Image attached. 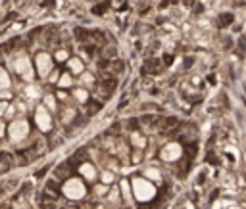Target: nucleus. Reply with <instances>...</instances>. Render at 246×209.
Listing matches in <instances>:
<instances>
[{"mask_svg":"<svg viewBox=\"0 0 246 209\" xmlns=\"http://www.w3.org/2000/svg\"><path fill=\"white\" fill-rule=\"evenodd\" d=\"M14 71L18 73L25 83H29V85L35 79V67L31 65V60H29L27 54H19L18 58L14 60Z\"/></svg>","mask_w":246,"mask_h":209,"instance_id":"nucleus-1","label":"nucleus"},{"mask_svg":"<svg viewBox=\"0 0 246 209\" xmlns=\"http://www.w3.org/2000/svg\"><path fill=\"white\" fill-rule=\"evenodd\" d=\"M131 186H133V194H135V198H137L139 201H148V200H152L154 194H156L154 186L146 179H135L131 182Z\"/></svg>","mask_w":246,"mask_h":209,"instance_id":"nucleus-2","label":"nucleus"},{"mask_svg":"<svg viewBox=\"0 0 246 209\" xmlns=\"http://www.w3.org/2000/svg\"><path fill=\"white\" fill-rule=\"evenodd\" d=\"M8 134H10L12 142H21L29 134V123L25 119H14L8 127Z\"/></svg>","mask_w":246,"mask_h":209,"instance_id":"nucleus-3","label":"nucleus"},{"mask_svg":"<svg viewBox=\"0 0 246 209\" xmlns=\"http://www.w3.org/2000/svg\"><path fill=\"white\" fill-rule=\"evenodd\" d=\"M62 192H64V196L69 198V200H81V198L87 194V188H85L81 179H69L64 184Z\"/></svg>","mask_w":246,"mask_h":209,"instance_id":"nucleus-4","label":"nucleus"},{"mask_svg":"<svg viewBox=\"0 0 246 209\" xmlns=\"http://www.w3.org/2000/svg\"><path fill=\"white\" fill-rule=\"evenodd\" d=\"M35 67H37V73H39V77H43V79H48L52 75V69H54V60H52L50 54H46V52H40V54H37L35 58Z\"/></svg>","mask_w":246,"mask_h":209,"instance_id":"nucleus-5","label":"nucleus"},{"mask_svg":"<svg viewBox=\"0 0 246 209\" xmlns=\"http://www.w3.org/2000/svg\"><path fill=\"white\" fill-rule=\"evenodd\" d=\"M35 123H37V127H39L40 130H44V133L52 129V117H50L48 109H46L44 106H39L35 109Z\"/></svg>","mask_w":246,"mask_h":209,"instance_id":"nucleus-6","label":"nucleus"},{"mask_svg":"<svg viewBox=\"0 0 246 209\" xmlns=\"http://www.w3.org/2000/svg\"><path fill=\"white\" fill-rule=\"evenodd\" d=\"M181 155V148L177 144H169V146H165L164 151H161V159H165V161H173L177 159Z\"/></svg>","mask_w":246,"mask_h":209,"instance_id":"nucleus-7","label":"nucleus"},{"mask_svg":"<svg viewBox=\"0 0 246 209\" xmlns=\"http://www.w3.org/2000/svg\"><path fill=\"white\" fill-rule=\"evenodd\" d=\"M67 69L73 75H83L85 73V65H83V61L79 58H69L67 60Z\"/></svg>","mask_w":246,"mask_h":209,"instance_id":"nucleus-8","label":"nucleus"},{"mask_svg":"<svg viewBox=\"0 0 246 209\" xmlns=\"http://www.w3.org/2000/svg\"><path fill=\"white\" fill-rule=\"evenodd\" d=\"M79 173L85 176L87 180H94V179H96V175H98L96 173V167H94L92 163H83L79 167Z\"/></svg>","mask_w":246,"mask_h":209,"instance_id":"nucleus-9","label":"nucleus"},{"mask_svg":"<svg viewBox=\"0 0 246 209\" xmlns=\"http://www.w3.org/2000/svg\"><path fill=\"white\" fill-rule=\"evenodd\" d=\"M119 192H121V196L125 198V201H127V203H131V200H133V186H131L129 184V180H121V184H119Z\"/></svg>","mask_w":246,"mask_h":209,"instance_id":"nucleus-10","label":"nucleus"},{"mask_svg":"<svg viewBox=\"0 0 246 209\" xmlns=\"http://www.w3.org/2000/svg\"><path fill=\"white\" fill-rule=\"evenodd\" d=\"M12 86V81H10V75L4 67H0V90H10Z\"/></svg>","mask_w":246,"mask_h":209,"instance_id":"nucleus-11","label":"nucleus"},{"mask_svg":"<svg viewBox=\"0 0 246 209\" xmlns=\"http://www.w3.org/2000/svg\"><path fill=\"white\" fill-rule=\"evenodd\" d=\"M25 96H27L29 100H37V98H40V88L31 83V85H27V88H25Z\"/></svg>","mask_w":246,"mask_h":209,"instance_id":"nucleus-12","label":"nucleus"},{"mask_svg":"<svg viewBox=\"0 0 246 209\" xmlns=\"http://www.w3.org/2000/svg\"><path fill=\"white\" fill-rule=\"evenodd\" d=\"M73 85V77H71V73H64V75L58 79V86L60 88H69Z\"/></svg>","mask_w":246,"mask_h":209,"instance_id":"nucleus-13","label":"nucleus"},{"mask_svg":"<svg viewBox=\"0 0 246 209\" xmlns=\"http://www.w3.org/2000/svg\"><path fill=\"white\" fill-rule=\"evenodd\" d=\"M43 106L48 109V111H54V109H56V96H52V94H46L44 100H43Z\"/></svg>","mask_w":246,"mask_h":209,"instance_id":"nucleus-14","label":"nucleus"},{"mask_svg":"<svg viewBox=\"0 0 246 209\" xmlns=\"http://www.w3.org/2000/svg\"><path fill=\"white\" fill-rule=\"evenodd\" d=\"M73 98H75L77 102H87V98H88V92L85 90V88H75V90H73Z\"/></svg>","mask_w":246,"mask_h":209,"instance_id":"nucleus-15","label":"nucleus"},{"mask_svg":"<svg viewBox=\"0 0 246 209\" xmlns=\"http://www.w3.org/2000/svg\"><path fill=\"white\" fill-rule=\"evenodd\" d=\"M81 85L83 86H92L94 85V77L91 75V73H83L81 75Z\"/></svg>","mask_w":246,"mask_h":209,"instance_id":"nucleus-16","label":"nucleus"},{"mask_svg":"<svg viewBox=\"0 0 246 209\" xmlns=\"http://www.w3.org/2000/svg\"><path fill=\"white\" fill-rule=\"evenodd\" d=\"M131 142H133L137 148H144V144H146V140H144V136H140V134H137L135 133L133 136H131Z\"/></svg>","mask_w":246,"mask_h":209,"instance_id":"nucleus-17","label":"nucleus"},{"mask_svg":"<svg viewBox=\"0 0 246 209\" xmlns=\"http://www.w3.org/2000/svg\"><path fill=\"white\" fill-rule=\"evenodd\" d=\"M113 179H116V176H113V173H110V171H104L102 173V182L104 184H112Z\"/></svg>","mask_w":246,"mask_h":209,"instance_id":"nucleus-18","label":"nucleus"},{"mask_svg":"<svg viewBox=\"0 0 246 209\" xmlns=\"http://www.w3.org/2000/svg\"><path fill=\"white\" fill-rule=\"evenodd\" d=\"M56 60H58V61H67V60H69L67 50H58V52H56Z\"/></svg>","mask_w":246,"mask_h":209,"instance_id":"nucleus-19","label":"nucleus"},{"mask_svg":"<svg viewBox=\"0 0 246 209\" xmlns=\"http://www.w3.org/2000/svg\"><path fill=\"white\" fill-rule=\"evenodd\" d=\"M94 190H96L98 196H104V194H108V184H98Z\"/></svg>","mask_w":246,"mask_h":209,"instance_id":"nucleus-20","label":"nucleus"},{"mask_svg":"<svg viewBox=\"0 0 246 209\" xmlns=\"http://www.w3.org/2000/svg\"><path fill=\"white\" fill-rule=\"evenodd\" d=\"M146 176H148V179H154V180H160V175H158V171H152V169H148L144 173Z\"/></svg>","mask_w":246,"mask_h":209,"instance_id":"nucleus-21","label":"nucleus"},{"mask_svg":"<svg viewBox=\"0 0 246 209\" xmlns=\"http://www.w3.org/2000/svg\"><path fill=\"white\" fill-rule=\"evenodd\" d=\"M10 98H12V92L10 90H0V100L2 102H8Z\"/></svg>","mask_w":246,"mask_h":209,"instance_id":"nucleus-22","label":"nucleus"},{"mask_svg":"<svg viewBox=\"0 0 246 209\" xmlns=\"http://www.w3.org/2000/svg\"><path fill=\"white\" fill-rule=\"evenodd\" d=\"M8 102H2L0 100V115H6V111H8Z\"/></svg>","mask_w":246,"mask_h":209,"instance_id":"nucleus-23","label":"nucleus"},{"mask_svg":"<svg viewBox=\"0 0 246 209\" xmlns=\"http://www.w3.org/2000/svg\"><path fill=\"white\" fill-rule=\"evenodd\" d=\"M14 111H15V108H14V106H10V108H8V111H6V115H4V117H14Z\"/></svg>","mask_w":246,"mask_h":209,"instance_id":"nucleus-24","label":"nucleus"},{"mask_svg":"<svg viewBox=\"0 0 246 209\" xmlns=\"http://www.w3.org/2000/svg\"><path fill=\"white\" fill-rule=\"evenodd\" d=\"M4 133H6V125H4L2 121H0V138L4 136Z\"/></svg>","mask_w":246,"mask_h":209,"instance_id":"nucleus-25","label":"nucleus"}]
</instances>
